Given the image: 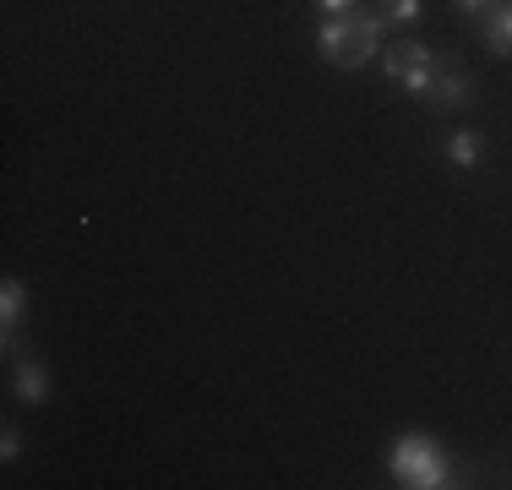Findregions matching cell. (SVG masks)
<instances>
[{
  "mask_svg": "<svg viewBox=\"0 0 512 490\" xmlns=\"http://www.w3.org/2000/svg\"><path fill=\"white\" fill-rule=\"evenodd\" d=\"M382 49V11H344L316 28V55L338 71H360Z\"/></svg>",
  "mask_w": 512,
  "mask_h": 490,
  "instance_id": "6da1fadb",
  "label": "cell"
},
{
  "mask_svg": "<svg viewBox=\"0 0 512 490\" xmlns=\"http://www.w3.org/2000/svg\"><path fill=\"white\" fill-rule=\"evenodd\" d=\"M387 474L398 485H414V490H442L453 485V469H447L442 447L431 436H404L393 452H387Z\"/></svg>",
  "mask_w": 512,
  "mask_h": 490,
  "instance_id": "7a4b0ae2",
  "label": "cell"
},
{
  "mask_svg": "<svg viewBox=\"0 0 512 490\" xmlns=\"http://www.w3.org/2000/svg\"><path fill=\"white\" fill-rule=\"evenodd\" d=\"M382 71H387V77H393L409 98H425V88H431V77H436V55H431L420 39H398V44L382 55Z\"/></svg>",
  "mask_w": 512,
  "mask_h": 490,
  "instance_id": "3957f363",
  "label": "cell"
},
{
  "mask_svg": "<svg viewBox=\"0 0 512 490\" xmlns=\"http://www.w3.org/2000/svg\"><path fill=\"white\" fill-rule=\"evenodd\" d=\"M469 98H474V77L458 66V60H442V55H436V77H431V88H425V104L458 109V104H469Z\"/></svg>",
  "mask_w": 512,
  "mask_h": 490,
  "instance_id": "277c9868",
  "label": "cell"
},
{
  "mask_svg": "<svg viewBox=\"0 0 512 490\" xmlns=\"http://www.w3.org/2000/svg\"><path fill=\"white\" fill-rule=\"evenodd\" d=\"M485 49L491 55H512V6L485 11Z\"/></svg>",
  "mask_w": 512,
  "mask_h": 490,
  "instance_id": "5b68a950",
  "label": "cell"
},
{
  "mask_svg": "<svg viewBox=\"0 0 512 490\" xmlns=\"http://www.w3.org/2000/svg\"><path fill=\"white\" fill-rule=\"evenodd\" d=\"M17 398L22 403H44V398H50V376H44L39 360H22L17 365Z\"/></svg>",
  "mask_w": 512,
  "mask_h": 490,
  "instance_id": "8992f818",
  "label": "cell"
},
{
  "mask_svg": "<svg viewBox=\"0 0 512 490\" xmlns=\"http://www.w3.org/2000/svg\"><path fill=\"white\" fill-rule=\"evenodd\" d=\"M480 153H485L480 131H453V142H447V158H453L458 169H474V164H480Z\"/></svg>",
  "mask_w": 512,
  "mask_h": 490,
  "instance_id": "52a82bcc",
  "label": "cell"
},
{
  "mask_svg": "<svg viewBox=\"0 0 512 490\" xmlns=\"http://www.w3.org/2000/svg\"><path fill=\"white\" fill-rule=\"evenodd\" d=\"M22 300H28V289H22L17 278H6V289H0V322H6V338H11V327L22 322Z\"/></svg>",
  "mask_w": 512,
  "mask_h": 490,
  "instance_id": "ba28073f",
  "label": "cell"
},
{
  "mask_svg": "<svg viewBox=\"0 0 512 490\" xmlns=\"http://www.w3.org/2000/svg\"><path fill=\"white\" fill-rule=\"evenodd\" d=\"M425 0H382V22H420Z\"/></svg>",
  "mask_w": 512,
  "mask_h": 490,
  "instance_id": "9c48e42d",
  "label": "cell"
},
{
  "mask_svg": "<svg viewBox=\"0 0 512 490\" xmlns=\"http://www.w3.org/2000/svg\"><path fill=\"white\" fill-rule=\"evenodd\" d=\"M502 0H458V11L463 17H485V11H496Z\"/></svg>",
  "mask_w": 512,
  "mask_h": 490,
  "instance_id": "30bf717a",
  "label": "cell"
},
{
  "mask_svg": "<svg viewBox=\"0 0 512 490\" xmlns=\"http://www.w3.org/2000/svg\"><path fill=\"white\" fill-rule=\"evenodd\" d=\"M0 458H6V463L22 458V436H17V431H6V441H0Z\"/></svg>",
  "mask_w": 512,
  "mask_h": 490,
  "instance_id": "8fae6325",
  "label": "cell"
},
{
  "mask_svg": "<svg viewBox=\"0 0 512 490\" xmlns=\"http://www.w3.org/2000/svg\"><path fill=\"white\" fill-rule=\"evenodd\" d=\"M316 6H322L327 17H344V11H355V0H316Z\"/></svg>",
  "mask_w": 512,
  "mask_h": 490,
  "instance_id": "7c38bea8",
  "label": "cell"
}]
</instances>
